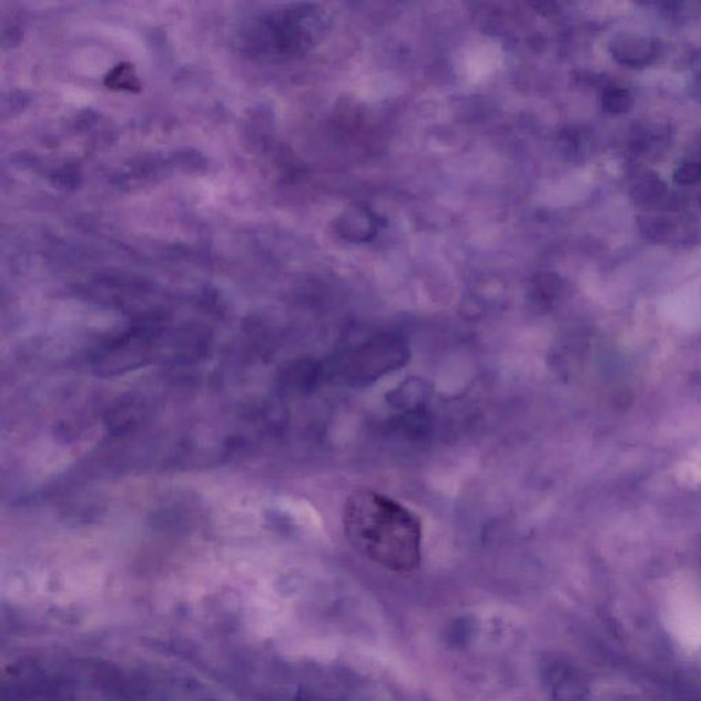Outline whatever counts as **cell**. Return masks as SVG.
<instances>
[{
	"label": "cell",
	"mask_w": 701,
	"mask_h": 701,
	"mask_svg": "<svg viewBox=\"0 0 701 701\" xmlns=\"http://www.w3.org/2000/svg\"><path fill=\"white\" fill-rule=\"evenodd\" d=\"M344 534L356 552L388 571L412 572L423 559V522L416 512L372 489L349 496Z\"/></svg>",
	"instance_id": "obj_1"
},
{
	"label": "cell",
	"mask_w": 701,
	"mask_h": 701,
	"mask_svg": "<svg viewBox=\"0 0 701 701\" xmlns=\"http://www.w3.org/2000/svg\"><path fill=\"white\" fill-rule=\"evenodd\" d=\"M613 57L622 65L642 68L650 65L658 55V45L641 38H622L613 43Z\"/></svg>",
	"instance_id": "obj_2"
},
{
	"label": "cell",
	"mask_w": 701,
	"mask_h": 701,
	"mask_svg": "<svg viewBox=\"0 0 701 701\" xmlns=\"http://www.w3.org/2000/svg\"><path fill=\"white\" fill-rule=\"evenodd\" d=\"M603 106L611 114L627 113L633 106V98L630 92L622 88H611L606 92Z\"/></svg>",
	"instance_id": "obj_3"
},
{
	"label": "cell",
	"mask_w": 701,
	"mask_h": 701,
	"mask_svg": "<svg viewBox=\"0 0 701 701\" xmlns=\"http://www.w3.org/2000/svg\"><path fill=\"white\" fill-rule=\"evenodd\" d=\"M674 179L677 183L689 185L701 181V163L689 162L677 169Z\"/></svg>",
	"instance_id": "obj_4"
}]
</instances>
